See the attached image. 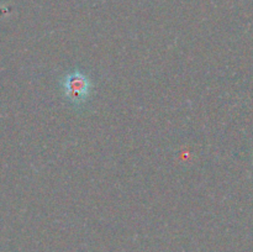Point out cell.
I'll use <instances>...</instances> for the list:
<instances>
[{"mask_svg": "<svg viewBox=\"0 0 253 252\" xmlns=\"http://www.w3.org/2000/svg\"><path fill=\"white\" fill-rule=\"evenodd\" d=\"M90 78L79 69L69 72L63 78L62 88L67 100L76 105L85 103L91 93Z\"/></svg>", "mask_w": 253, "mask_h": 252, "instance_id": "1", "label": "cell"}]
</instances>
